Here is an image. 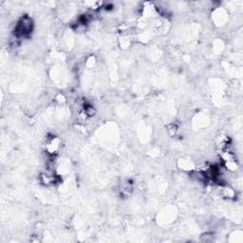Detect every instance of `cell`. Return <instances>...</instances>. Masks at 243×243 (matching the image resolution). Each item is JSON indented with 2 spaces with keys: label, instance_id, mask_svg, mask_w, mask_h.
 <instances>
[{
  "label": "cell",
  "instance_id": "6da1fadb",
  "mask_svg": "<svg viewBox=\"0 0 243 243\" xmlns=\"http://www.w3.org/2000/svg\"><path fill=\"white\" fill-rule=\"evenodd\" d=\"M179 129H180V127L177 124L171 123L167 125V133L170 137H175V136H177L178 132H179Z\"/></svg>",
  "mask_w": 243,
  "mask_h": 243
},
{
  "label": "cell",
  "instance_id": "7a4b0ae2",
  "mask_svg": "<svg viewBox=\"0 0 243 243\" xmlns=\"http://www.w3.org/2000/svg\"><path fill=\"white\" fill-rule=\"evenodd\" d=\"M214 238V234L213 233H205L201 236L200 239L201 241H205V242H209V241H212Z\"/></svg>",
  "mask_w": 243,
  "mask_h": 243
}]
</instances>
